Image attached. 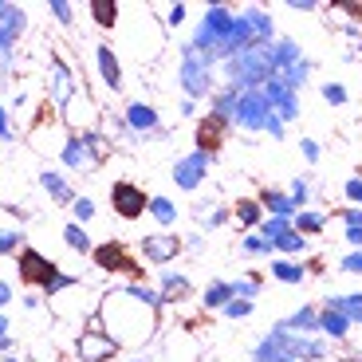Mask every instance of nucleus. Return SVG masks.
I'll list each match as a JSON object with an SVG mask.
<instances>
[{
  "mask_svg": "<svg viewBox=\"0 0 362 362\" xmlns=\"http://www.w3.org/2000/svg\"><path fill=\"white\" fill-rule=\"evenodd\" d=\"M327 99H331V103H343L346 90H343V87H327Z\"/></svg>",
  "mask_w": 362,
  "mask_h": 362,
  "instance_id": "6e6552de",
  "label": "nucleus"
},
{
  "mask_svg": "<svg viewBox=\"0 0 362 362\" xmlns=\"http://www.w3.org/2000/svg\"><path fill=\"white\" fill-rule=\"evenodd\" d=\"M197 142H201V150H209V154H217L221 150V142H225V118H205L201 122V130H197Z\"/></svg>",
  "mask_w": 362,
  "mask_h": 362,
  "instance_id": "20e7f679",
  "label": "nucleus"
},
{
  "mask_svg": "<svg viewBox=\"0 0 362 362\" xmlns=\"http://www.w3.org/2000/svg\"><path fill=\"white\" fill-rule=\"evenodd\" d=\"M95 264H99L103 272H122L130 280H142V264L130 256L127 245H118V240H103V245L95 248Z\"/></svg>",
  "mask_w": 362,
  "mask_h": 362,
  "instance_id": "f257e3e1",
  "label": "nucleus"
},
{
  "mask_svg": "<svg viewBox=\"0 0 362 362\" xmlns=\"http://www.w3.org/2000/svg\"><path fill=\"white\" fill-rule=\"evenodd\" d=\"M110 209L122 221H134V217H142V209H146V193L138 185H130V181H118L110 189Z\"/></svg>",
  "mask_w": 362,
  "mask_h": 362,
  "instance_id": "f03ea898",
  "label": "nucleus"
},
{
  "mask_svg": "<svg viewBox=\"0 0 362 362\" xmlns=\"http://www.w3.org/2000/svg\"><path fill=\"white\" fill-rule=\"evenodd\" d=\"M90 16L99 20L103 28H115V20H118V8H115V4H90Z\"/></svg>",
  "mask_w": 362,
  "mask_h": 362,
  "instance_id": "0eeeda50",
  "label": "nucleus"
},
{
  "mask_svg": "<svg viewBox=\"0 0 362 362\" xmlns=\"http://www.w3.org/2000/svg\"><path fill=\"white\" fill-rule=\"evenodd\" d=\"M146 252L154 256V260H170V256H177V236H162V240H146Z\"/></svg>",
  "mask_w": 362,
  "mask_h": 362,
  "instance_id": "39448f33",
  "label": "nucleus"
},
{
  "mask_svg": "<svg viewBox=\"0 0 362 362\" xmlns=\"http://www.w3.org/2000/svg\"><path fill=\"white\" fill-rule=\"evenodd\" d=\"M20 280L32 284V288H52V284H55V268L40 252L28 248V252H20Z\"/></svg>",
  "mask_w": 362,
  "mask_h": 362,
  "instance_id": "7ed1b4c3",
  "label": "nucleus"
},
{
  "mask_svg": "<svg viewBox=\"0 0 362 362\" xmlns=\"http://www.w3.org/2000/svg\"><path fill=\"white\" fill-rule=\"evenodd\" d=\"M118 346L110 343V339H87V343H83V354H87V358H103V354H115Z\"/></svg>",
  "mask_w": 362,
  "mask_h": 362,
  "instance_id": "423d86ee",
  "label": "nucleus"
},
{
  "mask_svg": "<svg viewBox=\"0 0 362 362\" xmlns=\"http://www.w3.org/2000/svg\"><path fill=\"white\" fill-rule=\"evenodd\" d=\"M346 189H351V197H362V185H358V181H351Z\"/></svg>",
  "mask_w": 362,
  "mask_h": 362,
  "instance_id": "1a4fd4ad",
  "label": "nucleus"
}]
</instances>
